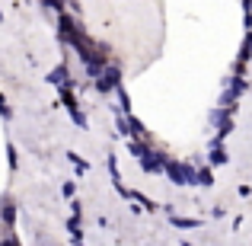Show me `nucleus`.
Instances as JSON below:
<instances>
[{
	"instance_id": "obj_1",
	"label": "nucleus",
	"mask_w": 252,
	"mask_h": 246,
	"mask_svg": "<svg viewBox=\"0 0 252 246\" xmlns=\"http://www.w3.org/2000/svg\"><path fill=\"white\" fill-rule=\"evenodd\" d=\"M176 224H179V227H195L198 221H189V217H176Z\"/></svg>"
}]
</instances>
